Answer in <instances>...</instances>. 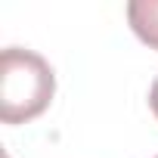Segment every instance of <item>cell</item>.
<instances>
[{
	"mask_svg": "<svg viewBox=\"0 0 158 158\" xmlns=\"http://www.w3.org/2000/svg\"><path fill=\"white\" fill-rule=\"evenodd\" d=\"M149 109H152V115L158 118V77H155V84H152V90H149Z\"/></svg>",
	"mask_w": 158,
	"mask_h": 158,
	"instance_id": "obj_3",
	"label": "cell"
},
{
	"mask_svg": "<svg viewBox=\"0 0 158 158\" xmlns=\"http://www.w3.org/2000/svg\"><path fill=\"white\" fill-rule=\"evenodd\" d=\"M127 22L143 44L158 50V0H133V3H127Z\"/></svg>",
	"mask_w": 158,
	"mask_h": 158,
	"instance_id": "obj_2",
	"label": "cell"
},
{
	"mask_svg": "<svg viewBox=\"0 0 158 158\" xmlns=\"http://www.w3.org/2000/svg\"><path fill=\"white\" fill-rule=\"evenodd\" d=\"M56 93V74L50 62L31 50L6 47L0 56V118L22 124L47 112Z\"/></svg>",
	"mask_w": 158,
	"mask_h": 158,
	"instance_id": "obj_1",
	"label": "cell"
},
{
	"mask_svg": "<svg viewBox=\"0 0 158 158\" xmlns=\"http://www.w3.org/2000/svg\"><path fill=\"white\" fill-rule=\"evenodd\" d=\"M155 158H158V155H155Z\"/></svg>",
	"mask_w": 158,
	"mask_h": 158,
	"instance_id": "obj_4",
	"label": "cell"
}]
</instances>
